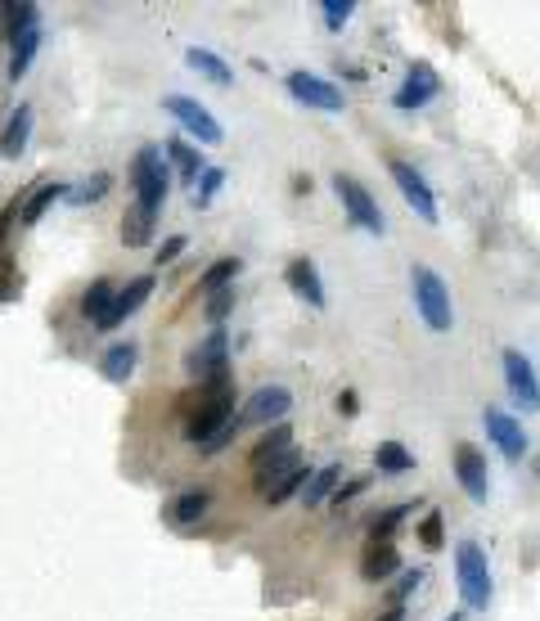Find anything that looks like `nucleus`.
I'll use <instances>...</instances> for the list:
<instances>
[{
  "label": "nucleus",
  "instance_id": "1",
  "mask_svg": "<svg viewBox=\"0 0 540 621\" xmlns=\"http://www.w3.org/2000/svg\"><path fill=\"white\" fill-rule=\"evenodd\" d=\"M185 410H189L185 437L194 441V446H203L207 437H216V432L230 423V414H234V378L221 374V378H212V383H198V392L185 396Z\"/></svg>",
  "mask_w": 540,
  "mask_h": 621
},
{
  "label": "nucleus",
  "instance_id": "2",
  "mask_svg": "<svg viewBox=\"0 0 540 621\" xmlns=\"http://www.w3.org/2000/svg\"><path fill=\"white\" fill-rule=\"evenodd\" d=\"M410 293H414V311L423 315V324H428L432 333H450V324H455V306H450L446 279H441L432 266H414L410 270Z\"/></svg>",
  "mask_w": 540,
  "mask_h": 621
},
{
  "label": "nucleus",
  "instance_id": "3",
  "mask_svg": "<svg viewBox=\"0 0 540 621\" xmlns=\"http://www.w3.org/2000/svg\"><path fill=\"white\" fill-rule=\"evenodd\" d=\"M131 185H135V207H144V212L158 216L162 198H167V189H171V167H167V158H162L158 144H144V149L135 153Z\"/></svg>",
  "mask_w": 540,
  "mask_h": 621
},
{
  "label": "nucleus",
  "instance_id": "4",
  "mask_svg": "<svg viewBox=\"0 0 540 621\" xmlns=\"http://www.w3.org/2000/svg\"><path fill=\"white\" fill-rule=\"evenodd\" d=\"M455 576H459V594L468 608H486L491 603V563H486L477 540H459L455 545Z\"/></svg>",
  "mask_w": 540,
  "mask_h": 621
},
{
  "label": "nucleus",
  "instance_id": "5",
  "mask_svg": "<svg viewBox=\"0 0 540 621\" xmlns=\"http://www.w3.org/2000/svg\"><path fill=\"white\" fill-rule=\"evenodd\" d=\"M302 482H306V459L297 455V450L279 455L275 464H266L257 473V491L266 504H284L293 491H302Z\"/></svg>",
  "mask_w": 540,
  "mask_h": 621
},
{
  "label": "nucleus",
  "instance_id": "6",
  "mask_svg": "<svg viewBox=\"0 0 540 621\" xmlns=\"http://www.w3.org/2000/svg\"><path fill=\"white\" fill-rule=\"evenodd\" d=\"M185 369L198 378V383H212V378L230 374V333L216 324L203 342H194V347L185 351Z\"/></svg>",
  "mask_w": 540,
  "mask_h": 621
},
{
  "label": "nucleus",
  "instance_id": "7",
  "mask_svg": "<svg viewBox=\"0 0 540 621\" xmlns=\"http://www.w3.org/2000/svg\"><path fill=\"white\" fill-rule=\"evenodd\" d=\"M162 113L176 117V122L185 126V131L194 135L198 144H221V135H225L221 122H216V117L207 113L198 99H189V95H167V99H162Z\"/></svg>",
  "mask_w": 540,
  "mask_h": 621
},
{
  "label": "nucleus",
  "instance_id": "8",
  "mask_svg": "<svg viewBox=\"0 0 540 621\" xmlns=\"http://www.w3.org/2000/svg\"><path fill=\"white\" fill-rule=\"evenodd\" d=\"M333 189H338V198H342V207H347V216L360 225V230H369V234H383L387 230V221H383V212H378V203H374V194H369L360 180H351V176H333Z\"/></svg>",
  "mask_w": 540,
  "mask_h": 621
},
{
  "label": "nucleus",
  "instance_id": "9",
  "mask_svg": "<svg viewBox=\"0 0 540 621\" xmlns=\"http://www.w3.org/2000/svg\"><path fill=\"white\" fill-rule=\"evenodd\" d=\"M504 383H509V396L522 405V410H540V378L536 369H531V360L522 356L518 347H504Z\"/></svg>",
  "mask_w": 540,
  "mask_h": 621
},
{
  "label": "nucleus",
  "instance_id": "10",
  "mask_svg": "<svg viewBox=\"0 0 540 621\" xmlns=\"http://www.w3.org/2000/svg\"><path fill=\"white\" fill-rule=\"evenodd\" d=\"M455 477H459V486H464L468 500L486 504V495H491V468H486L482 450L468 446V441H459L455 446Z\"/></svg>",
  "mask_w": 540,
  "mask_h": 621
},
{
  "label": "nucleus",
  "instance_id": "11",
  "mask_svg": "<svg viewBox=\"0 0 540 621\" xmlns=\"http://www.w3.org/2000/svg\"><path fill=\"white\" fill-rule=\"evenodd\" d=\"M284 86H288V95L306 108H320V113H338L342 108V90L333 86V81L315 77V72H288Z\"/></svg>",
  "mask_w": 540,
  "mask_h": 621
},
{
  "label": "nucleus",
  "instance_id": "12",
  "mask_svg": "<svg viewBox=\"0 0 540 621\" xmlns=\"http://www.w3.org/2000/svg\"><path fill=\"white\" fill-rule=\"evenodd\" d=\"M387 171H392V180H396V189H401L405 203H410L414 212L423 216V221H437V198H432V189H428V180H423V171H414L410 162H401V158L387 162Z\"/></svg>",
  "mask_w": 540,
  "mask_h": 621
},
{
  "label": "nucleus",
  "instance_id": "13",
  "mask_svg": "<svg viewBox=\"0 0 540 621\" xmlns=\"http://www.w3.org/2000/svg\"><path fill=\"white\" fill-rule=\"evenodd\" d=\"M482 423H486L491 441L500 446V455L509 459V464H518V459L527 455V432H522V423L513 419V414H504L500 405H486V410H482Z\"/></svg>",
  "mask_w": 540,
  "mask_h": 621
},
{
  "label": "nucleus",
  "instance_id": "14",
  "mask_svg": "<svg viewBox=\"0 0 540 621\" xmlns=\"http://www.w3.org/2000/svg\"><path fill=\"white\" fill-rule=\"evenodd\" d=\"M437 90H441V81H437V72H432V63H410V77L401 81L392 104L401 108V113H414V108H423L428 99H437Z\"/></svg>",
  "mask_w": 540,
  "mask_h": 621
},
{
  "label": "nucleus",
  "instance_id": "15",
  "mask_svg": "<svg viewBox=\"0 0 540 621\" xmlns=\"http://www.w3.org/2000/svg\"><path fill=\"white\" fill-rule=\"evenodd\" d=\"M149 293H153V275H135L126 288H117L113 293V306H108V315L95 324L99 333H108V329H117V324L126 320V315H135L144 302H149Z\"/></svg>",
  "mask_w": 540,
  "mask_h": 621
},
{
  "label": "nucleus",
  "instance_id": "16",
  "mask_svg": "<svg viewBox=\"0 0 540 621\" xmlns=\"http://www.w3.org/2000/svg\"><path fill=\"white\" fill-rule=\"evenodd\" d=\"M288 410H293V392L270 383V387H257V392H252V401L243 405L239 423H270V419H284Z\"/></svg>",
  "mask_w": 540,
  "mask_h": 621
},
{
  "label": "nucleus",
  "instance_id": "17",
  "mask_svg": "<svg viewBox=\"0 0 540 621\" xmlns=\"http://www.w3.org/2000/svg\"><path fill=\"white\" fill-rule=\"evenodd\" d=\"M207 509H212V491H207V486H189V491L171 495V500L162 504V518H167L171 527H194V522L207 518Z\"/></svg>",
  "mask_w": 540,
  "mask_h": 621
},
{
  "label": "nucleus",
  "instance_id": "18",
  "mask_svg": "<svg viewBox=\"0 0 540 621\" xmlns=\"http://www.w3.org/2000/svg\"><path fill=\"white\" fill-rule=\"evenodd\" d=\"M284 279H288V288H293L302 302H311L315 311H320L329 297H324V279H320V270H315V261L311 257H297V261H288V270H284Z\"/></svg>",
  "mask_w": 540,
  "mask_h": 621
},
{
  "label": "nucleus",
  "instance_id": "19",
  "mask_svg": "<svg viewBox=\"0 0 540 621\" xmlns=\"http://www.w3.org/2000/svg\"><path fill=\"white\" fill-rule=\"evenodd\" d=\"M32 104H18L14 113H9V122L0 126V153L5 158H18V153L27 149V140H32Z\"/></svg>",
  "mask_w": 540,
  "mask_h": 621
},
{
  "label": "nucleus",
  "instance_id": "20",
  "mask_svg": "<svg viewBox=\"0 0 540 621\" xmlns=\"http://www.w3.org/2000/svg\"><path fill=\"white\" fill-rule=\"evenodd\" d=\"M135 360H140V347H135L131 338H126V342H113V347L99 356V374H104L108 383H126V378L135 374Z\"/></svg>",
  "mask_w": 540,
  "mask_h": 621
},
{
  "label": "nucleus",
  "instance_id": "21",
  "mask_svg": "<svg viewBox=\"0 0 540 621\" xmlns=\"http://www.w3.org/2000/svg\"><path fill=\"white\" fill-rule=\"evenodd\" d=\"M54 198H68V185H63V180H36V189L23 198V207H18V225H36Z\"/></svg>",
  "mask_w": 540,
  "mask_h": 621
},
{
  "label": "nucleus",
  "instance_id": "22",
  "mask_svg": "<svg viewBox=\"0 0 540 621\" xmlns=\"http://www.w3.org/2000/svg\"><path fill=\"white\" fill-rule=\"evenodd\" d=\"M396 567H401V554H396L392 540H369L365 558H360V576H365V581H383Z\"/></svg>",
  "mask_w": 540,
  "mask_h": 621
},
{
  "label": "nucleus",
  "instance_id": "23",
  "mask_svg": "<svg viewBox=\"0 0 540 621\" xmlns=\"http://www.w3.org/2000/svg\"><path fill=\"white\" fill-rule=\"evenodd\" d=\"M288 450H293V428H288V423H275V428H270L257 446H252V455H248L252 459V473H261V468L275 464V459L288 455Z\"/></svg>",
  "mask_w": 540,
  "mask_h": 621
},
{
  "label": "nucleus",
  "instance_id": "24",
  "mask_svg": "<svg viewBox=\"0 0 540 621\" xmlns=\"http://www.w3.org/2000/svg\"><path fill=\"white\" fill-rule=\"evenodd\" d=\"M338 486H342V464H324L320 473H311L302 482V504H306V509H315V504H324L333 491H338Z\"/></svg>",
  "mask_w": 540,
  "mask_h": 621
},
{
  "label": "nucleus",
  "instance_id": "25",
  "mask_svg": "<svg viewBox=\"0 0 540 621\" xmlns=\"http://www.w3.org/2000/svg\"><path fill=\"white\" fill-rule=\"evenodd\" d=\"M162 158H171V162H176L180 180H189V185H194V180H198V171H203V153H198L189 140H180V135H171V140L162 144Z\"/></svg>",
  "mask_w": 540,
  "mask_h": 621
},
{
  "label": "nucleus",
  "instance_id": "26",
  "mask_svg": "<svg viewBox=\"0 0 540 621\" xmlns=\"http://www.w3.org/2000/svg\"><path fill=\"white\" fill-rule=\"evenodd\" d=\"M36 27V5L32 0H14V5L0 9V32H5V41L14 45L23 32H32Z\"/></svg>",
  "mask_w": 540,
  "mask_h": 621
},
{
  "label": "nucleus",
  "instance_id": "27",
  "mask_svg": "<svg viewBox=\"0 0 540 621\" xmlns=\"http://www.w3.org/2000/svg\"><path fill=\"white\" fill-rule=\"evenodd\" d=\"M185 59H189V68H198L207 81H216V86H230V81H234L230 63H225L221 54H212V50H198V45H189V50H185Z\"/></svg>",
  "mask_w": 540,
  "mask_h": 621
},
{
  "label": "nucleus",
  "instance_id": "28",
  "mask_svg": "<svg viewBox=\"0 0 540 621\" xmlns=\"http://www.w3.org/2000/svg\"><path fill=\"white\" fill-rule=\"evenodd\" d=\"M36 50H41V27H32V32H23L14 45H9V81H18L27 68H32Z\"/></svg>",
  "mask_w": 540,
  "mask_h": 621
},
{
  "label": "nucleus",
  "instance_id": "29",
  "mask_svg": "<svg viewBox=\"0 0 540 621\" xmlns=\"http://www.w3.org/2000/svg\"><path fill=\"white\" fill-rule=\"evenodd\" d=\"M374 468L378 473H414V455L401 446V441H378V450H374Z\"/></svg>",
  "mask_w": 540,
  "mask_h": 621
},
{
  "label": "nucleus",
  "instance_id": "30",
  "mask_svg": "<svg viewBox=\"0 0 540 621\" xmlns=\"http://www.w3.org/2000/svg\"><path fill=\"white\" fill-rule=\"evenodd\" d=\"M113 293H117V288L108 284V279H95V284L81 293V315H86L90 324H99L108 315V306H113Z\"/></svg>",
  "mask_w": 540,
  "mask_h": 621
},
{
  "label": "nucleus",
  "instance_id": "31",
  "mask_svg": "<svg viewBox=\"0 0 540 621\" xmlns=\"http://www.w3.org/2000/svg\"><path fill=\"white\" fill-rule=\"evenodd\" d=\"M239 270H243V261H239V257H221V261H212V266H207L203 275H198V293H216V288H230Z\"/></svg>",
  "mask_w": 540,
  "mask_h": 621
},
{
  "label": "nucleus",
  "instance_id": "32",
  "mask_svg": "<svg viewBox=\"0 0 540 621\" xmlns=\"http://www.w3.org/2000/svg\"><path fill=\"white\" fill-rule=\"evenodd\" d=\"M153 234V212H144V207H131L122 221V243L126 248H140V243H149Z\"/></svg>",
  "mask_w": 540,
  "mask_h": 621
},
{
  "label": "nucleus",
  "instance_id": "33",
  "mask_svg": "<svg viewBox=\"0 0 540 621\" xmlns=\"http://www.w3.org/2000/svg\"><path fill=\"white\" fill-rule=\"evenodd\" d=\"M108 185H113V176H108V171H95V176H86L77 189H68V198H72V203H77V207L99 203V198L108 194Z\"/></svg>",
  "mask_w": 540,
  "mask_h": 621
},
{
  "label": "nucleus",
  "instance_id": "34",
  "mask_svg": "<svg viewBox=\"0 0 540 621\" xmlns=\"http://www.w3.org/2000/svg\"><path fill=\"white\" fill-rule=\"evenodd\" d=\"M221 185H225V171L221 167H203L198 171V180H194V207H207L216 194H221Z\"/></svg>",
  "mask_w": 540,
  "mask_h": 621
},
{
  "label": "nucleus",
  "instance_id": "35",
  "mask_svg": "<svg viewBox=\"0 0 540 621\" xmlns=\"http://www.w3.org/2000/svg\"><path fill=\"white\" fill-rule=\"evenodd\" d=\"M320 14H324V27H329V32H342V23L356 14V0H324Z\"/></svg>",
  "mask_w": 540,
  "mask_h": 621
},
{
  "label": "nucleus",
  "instance_id": "36",
  "mask_svg": "<svg viewBox=\"0 0 540 621\" xmlns=\"http://www.w3.org/2000/svg\"><path fill=\"white\" fill-rule=\"evenodd\" d=\"M203 311H207V320H212V324H221L225 315L234 311V284H230V288H216V293H207V306H203Z\"/></svg>",
  "mask_w": 540,
  "mask_h": 621
},
{
  "label": "nucleus",
  "instance_id": "37",
  "mask_svg": "<svg viewBox=\"0 0 540 621\" xmlns=\"http://www.w3.org/2000/svg\"><path fill=\"white\" fill-rule=\"evenodd\" d=\"M410 509H414V504H392V509H387L383 518L374 522V540H392V531L401 527V522H405V513H410Z\"/></svg>",
  "mask_w": 540,
  "mask_h": 621
},
{
  "label": "nucleus",
  "instance_id": "38",
  "mask_svg": "<svg viewBox=\"0 0 540 621\" xmlns=\"http://www.w3.org/2000/svg\"><path fill=\"white\" fill-rule=\"evenodd\" d=\"M419 540H423V549H441V513H437V509H432L428 518H423Z\"/></svg>",
  "mask_w": 540,
  "mask_h": 621
},
{
  "label": "nucleus",
  "instance_id": "39",
  "mask_svg": "<svg viewBox=\"0 0 540 621\" xmlns=\"http://www.w3.org/2000/svg\"><path fill=\"white\" fill-rule=\"evenodd\" d=\"M419 581H423V567H410V572H401V585H396V608H401V603L410 599L414 590H419Z\"/></svg>",
  "mask_w": 540,
  "mask_h": 621
},
{
  "label": "nucleus",
  "instance_id": "40",
  "mask_svg": "<svg viewBox=\"0 0 540 621\" xmlns=\"http://www.w3.org/2000/svg\"><path fill=\"white\" fill-rule=\"evenodd\" d=\"M234 428H239V419H230L221 432H216V437H207L198 450H203V455H216V450H221V446H230V441H234Z\"/></svg>",
  "mask_w": 540,
  "mask_h": 621
},
{
  "label": "nucleus",
  "instance_id": "41",
  "mask_svg": "<svg viewBox=\"0 0 540 621\" xmlns=\"http://www.w3.org/2000/svg\"><path fill=\"white\" fill-rule=\"evenodd\" d=\"M180 252H185V234H171V239L158 248V266H162V261H176Z\"/></svg>",
  "mask_w": 540,
  "mask_h": 621
},
{
  "label": "nucleus",
  "instance_id": "42",
  "mask_svg": "<svg viewBox=\"0 0 540 621\" xmlns=\"http://www.w3.org/2000/svg\"><path fill=\"white\" fill-rule=\"evenodd\" d=\"M360 491H365V477H360V482H347V486H338V491H333V504H338V509H342V504H347V500H356Z\"/></svg>",
  "mask_w": 540,
  "mask_h": 621
},
{
  "label": "nucleus",
  "instance_id": "43",
  "mask_svg": "<svg viewBox=\"0 0 540 621\" xmlns=\"http://www.w3.org/2000/svg\"><path fill=\"white\" fill-rule=\"evenodd\" d=\"M18 207H23V203H18V198H14V203H9V207H5V212H0V243H5L9 225H14V221H18Z\"/></svg>",
  "mask_w": 540,
  "mask_h": 621
},
{
  "label": "nucleus",
  "instance_id": "44",
  "mask_svg": "<svg viewBox=\"0 0 540 621\" xmlns=\"http://www.w3.org/2000/svg\"><path fill=\"white\" fill-rule=\"evenodd\" d=\"M14 293H18V279H14V270H5V275H0V302H9Z\"/></svg>",
  "mask_w": 540,
  "mask_h": 621
},
{
  "label": "nucleus",
  "instance_id": "45",
  "mask_svg": "<svg viewBox=\"0 0 540 621\" xmlns=\"http://www.w3.org/2000/svg\"><path fill=\"white\" fill-rule=\"evenodd\" d=\"M356 410H360L356 392H351V387H347V392H338V414H356Z\"/></svg>",
  "mask_w": 540,
  "mask_h": 621
},
{
  "label": "nucleus",
  "instance_id": "46",
  "mask_svg": "<svg viewBox=\"0 0 540 621\" xmlns=\"http://www.w3.org/2000/svg\"><path fill=\"white\" fill-rule=\"evenodd\" d=\"M378 621H405V612H401V608H392V612H383Z\"/></svg>",
  "mask_w": 540,
  "mask_h": 621
},
{
  "label": "nucleus",
  "instance_id": "47",
  "mask_svg": "<svg viewBox=\"0 0 540 621\" xmlns=\"http://www.w3.org/2000/svg\"><path fill=\"white\" fill-rule=\"evenodd\" d=\"M446 621H459V612H450V617H446Z\"/></svg>",
  "mask_w": 540,
  "mask_h": 621
}]
</instances>
